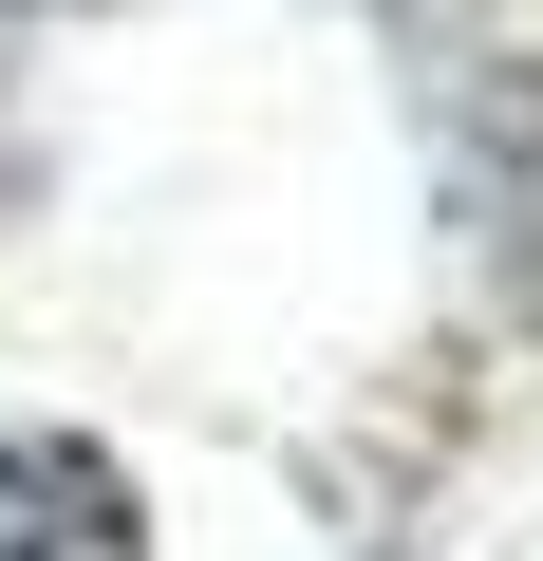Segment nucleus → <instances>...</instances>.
I'll list each match as a JSON object with an SVG mask.
<instances>
[{
  "mask_svg": "<svg viewBox=\"0 0 543 561\" xmlns=\"http://www.w3.org/2000/svg\"><path fill=\"white\" fill-rule=\"evenodd\" d=\"M0 561H150V505L94 431H0Z\"/></svg>",
  "mask_w": 543,
  "mask_h": 561,
  "instance_id": "nucleus-1",
  "label": "nucleus"
}]
</instances>
